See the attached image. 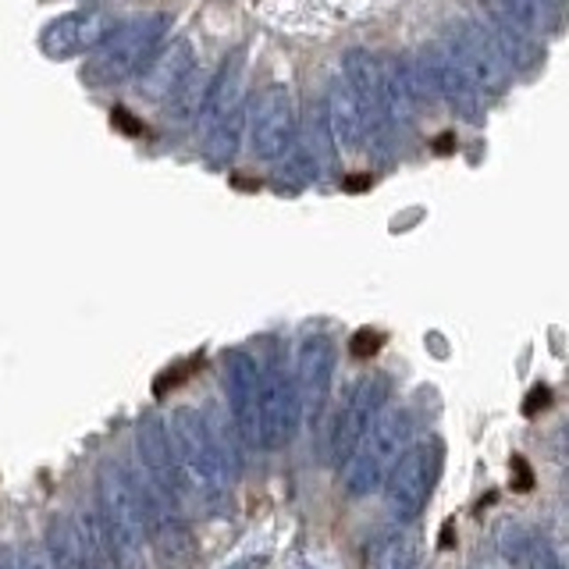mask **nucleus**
<instances>
[{"instance_id": "nucleus-21", "label": "nucleus", "mask_w": 569, "mask_h": 569, "mask_svg": "<svg viewBox=\"0 0 569 569\" xmlns=\"http://www.w3.org/2000/svg\"><path fill=\"white\" fill-rule=\"evenodd\" d=\"M495 545L512 569H559V559H556V551L548 548V541L538 538V533H527L512 520L498 527Z\"/></svg>"}, {"instance_id": "nucleus-20", "label": "nucleus", "mask_w": 569, "mask_h": 569, "mask_svg": "<svg viewBox=\"0 0 569 569\" xmlns=\"http://www.w3.org/2000/svg\"><path fill=\"white\" fill-rule=\"evenodd\" d=\"M242 61H246V50L236 47L228 53V58L218 64V71L207 79V97H203V107H200V118L203 124L224 118L228 111H236L242 107Z\"/></svg>"}, {"instance_id": "nucleus-16", "label": "nucleus", "mask_w": 569, "mask_h": 569, "mask_svg": "<svg viewBox=\"0 0 569 569\" xmlns=\"http://www.w3.org/2000/svg\"><path fill=\"white\" fill-rule=\"evenodd\" d=\"M136 449H139L142 467L150 473V485L178 506V498L186 495V488H182V477H178V467H174L168 423L157 413H142L136 420Z\"/></svg>"}, {"instance_id": "nucleus-22", "label": "nucleus", "mask_w": 569, "mask_h": 569, "mask_svg": "<svg viewBox=\"0 0 569 569\" xmlns=\"http://www.w3.org/2000/svg\"><path fill=\"white\" fill-rule=\"evenodd\" d=\"M367 569H420V541L413 530L391 527L367 545Z\"/></svg>"}, {"instance_id": "nucleus-31", "label": "nucleus", "mask_w": 569, "mask_h": 569, "mask_svg": "<svg viewBox=\"0 0 569 569\" xmlns=\"http://www.w3.org/2000/svg\"><path fill=\"white\" fill-rule=\"evenodd\" d=\"M263 566H267V556H246V559H236L224 569H263Z\"/></svg>"}, {"instance_id": "nucleus-28", "label": "nucleus", "mask_w": 569, "mask_h": 569, "mask_svg": "<svg viewBox=\"0 0 569 569\" xmlns=\"http://www.w3.org/2000/svg\"><path fill=\"white\" fill-rule=\"evenodd\" d=\"M381 346H385V335H381V331H370V328L356 331V335L349 338V352L356 356V360H370V356L378 352Z\"/></svg>"}, {"instance_id": "nucleus-6", "label": "nucleus", "mask_w": 569, "mask_h": 569, "mask_svg": "<svg viewBox=\"0 0 569 569\" xmlns=\"http://www.w3.org/2000/svg\"><path fill=\"white\" fill-rule=\"evenodd\" d=\"M129 480H132L142 527H147L157 562L164 569H196V562H200V545H196L192 527L178 516V506L150 485V477H129Z\"/></svg>"}, {"instance_id": "nucleus-26", "label": "nucleus", "mask_w": 569, "mask_h": 569, "mask_svg": "<svg viewBox=\"0 0 569 569\" xmlns=\"http://www.w3.org/2000/svg\"><path fill=\"white\" fill-rule=\"evenodd\" d=\"M207 79L210 76H200V68H192L189 76L178 82V89L168 97V107L164 114L174 118L178 124H186L192 118H200V107H203V97H207Z\"/></svg>"}, {"instance_id": "nucleus-7", "label": "nucleus", "mask_w": 569, "mask_h": 569, "mask_svg": "<svg viewBox=\"0 0 569 569\" xmlns=\"http://www.w3.org/2000/svg\"><path fill=\"white\" fill-rule=\"evenodd\" d=\"M445 47H449L456 64L462 68V76L477 86L480 97H502L509 89L512 68L506 64L502 53H498L485 22H459L449 40H445Z\"/></svg>"}, {"instance_id": "nucleus-1", "label": "nucleus", "mask_w": 569, "mask_h": 569, "mask_svg": "<svg viewBox=\"0 0 569 569\" xmlns=\"http://www.w3.org/2000/svg\"><path fill=\"white\" fill-rule=\"evenodd\" d=\"M168 441L174 452V467L182 477V488L200 498V506L210 516L228 512V473L221 470V459L213 452V445L207 438V423L200 409H174L171 427H168Z\"/></svg>"}, {"instance_id": "nucleus-17", "label": "nucleus", "mask_w": 569, "mask_h": 569, "mask_svg": "<svg viewBox=\"0 0 569 569\" xmlns=\"http://www.w3.org/2000/svg\"><path fill=\"white\" fill-rule=\"evenodd\" d=\"M192 68H196L192 40H189V36H174L171 43L157 47L150 53V61L139 68V76H136L139 97H147V100H168L174 89H178V82H182Z\"/></svg>"}, {"instance_id": "nucleus-29", "label": "nucleus", "mask_w": 569, "mask_h": 569, "mask_svg": "<svg viewBox=\"0 0 569 569\" xmlns=\"http://www.w3.org/2000/svg\"><path fill=\"white\" fill-rule=\"evenodd\" d=\"M14 569H58V562L47 556V548H36L32 545V548L22 551V556H18Z\"/></svg>"}, {"instance_id": "nucleus-19", "label": "nucleus", "mask_w": 569, "mask_h": 569, "mask_svg": "<svg viewBox=\"0 0 569 569\" xmlns=\"http://www.w3.org/2000/svg\"><path fill=\"white\" fill-rule=\"evenodd\" d=\"M485 26H488L491 40H495L498 53H502L509 68L533 71V68L541 64V47H538V40H533V32L523 29L520 22H516V18H509L498 4H491Z\"/></svg>"}, {"instance_id": "nucleus-24", "label": "nucleus", "mask_w": 569, "mask_h": 569, "mask_svg": "<svg viewBox=\"0 0 569 569\" xmlns=\"http://www.w3.org/2000/svg\"><path fill=\"white\" fill-rule=\"evenodd\" d=\"M71 569H111V559H107V548L100 538L97 512H79V520H76V562H71Z\"/></svg>"}, {"instance_id": "nucleus-11", "label": "nucleus", "mask_w": 569, "mask_h": 569, "mask_svg": "<svg viewBox=\"0 0 569 569\" xmlns=\"http://www.w3.org/2000/svg\"><path fill=\"white\" fill-rule=\"evenodd\" d=\"M388 399V378L385 373H367V378L356 381V388L349 391V399L342 406V413L335 420L331 431V462L338 470L346 467V459L356 452V445L367 435L370 420L378 417V409Z\"/></svg>"}, {"instance_id": "nucleus-5", "label": "nucleus", "mask_w": 569, "mask_h": 569, "mask_svg": "<svg viewBox=\"0 0 569 569\" xmlns=\"http://www.w3.org/2000/svg\"><path fill=\"white\" fill-rule=\"evenodd\" d=\"M445 462L441 438H423L417 445H406V452L396 459V467L385 477V506L399 523H413L431 498Z\"/></svg>"}, {"instance_id": "nucleus-27", "label": "nucleus", "mask_w": 569, "mask_h": 569, "mask_svg": "<svg viewBox=\"0 0 569 569\" xmlns=\"http://www.w3.org/2000/svg\"><path fill=\"white\" fill-rule=\"evenodd\" d=\"M495 4L530 32H548V29H556V22H559L556 0H495Z\"/></svg>"}, {"instance_id": "nucleus-25", "label": "nucleus", "mask_w": 569, "mask_h": 569, "mask_svg": "<svg viewBox=\"0 0 569 569\" xmlns=\"http://www.w3.org/2000/svg\"><path fill=\"white\" fill-rule=\"evenodd\" d=\"M203 423H207V438L213 445V452L221 459V470L228 473V480H236L242 470V445L236 441V435H239L236 423L224 420L221 413H213V409L203 417Z\"/></svg>"}, {"instance_id": "nucleus-14", "label": "nucleus", "mask_w": 569, "mask_h": 569, "mask_svg": "<svg viewBox=\"0 0 569 569\" xmlns=\"http://www.w3.org/2000/svg\"><path fill=\"white\" fill-rule=\"evenodd\" d=\"M224 391L231 406V423L246 445H257L260 423V360L246 349L224 352Z\"/></svg>"}, {"instance_id": "nucleus-32", "label": "nucleus", "mask_w": 569, "mask_h": 569, "mask_svg": "<svg viewBox=\"0 0 569 569\" xmlns=\"http://www.w3.org/2000/svg\"><path fill=\"white\" fill-rule=\"evenodd\" d=\"M0 569H14V551L8 545H0Z\"/></svg>"}, {"instance_id": "nucleus-13", "label": "nucleus", "mask_w": 569, "mask_h": 569, "mask_svg": "<svg viewBox=\"0 0 569 569\" xmlns=\"http://www.w3.org/2000/svg\"><path fill=\"white\" fill-rule=\"evenodd\" d=\"M111 14L100 8H76L68 14H58L40 32V50L50 61H71L93 50L107 32H111Z\"/></svg>"}, {"instance_id": "nucleus-9", "label": "nucleus", "mask_w": 569, "mask_h": 569, "mask_svg": "<svg viewBox=\"0 0 569 569\" xmlns=\"http://www.w3.org/2000/svg\"><path fill=\"white\" fill-rule=\"evenodd\" d=\"M299 420V406H296V385L284 373L281 360L260 363V423H257V445L267 452L281 449V445L292 441Z\"/></svg>"}, {"instance_id": "nucleus-30", "label": "nucleus", "mask_w": 569, "mask_h": 569, "mask_svg": "<svg viewBox=\"0 0 569 569\" xmlns=\"http://www.w3.org/2000/svg\"><path fill=\"white\" fill-rule=\"evenodd\" d=\"M548 399H551V391H548L545 385H541V388H533L530 396H527V402H523V413H527V417H533V413H538V409H545V406H548Z\"/></svg>"}, {"instance_id": "nucleus-3", "label": "nucleus", "mask_w": 569, "mask_h": 569, "mask_svg": "<svg viewBox=\"0 0 569 569\" xmlns=\"http://www.w3.org/2000/svg\"><path fill=\"white\" fill-rule=\"evenodd\" d=\"M168 32L164 14H139L132 22L111 26V32L89 50L82 64V82L89 89H111L139 76V68L150 61Z\"/></svg>"}, {"instance_id": "nucleus-8", "label": "nucleus", "mask_w": 569, "mask_h": 569, "mask_svg": "<svg viewBox=\"0 0 569 569\" xmlns=\"http://www.w3.org/2000/svg\"><path fill=\"white\" fill-rule=\"evenodd\" d=\"M335 360H338V352L328 335H310L296 356V378H292L296 406H299V417L307 420L313 431H317V423L325 417L328 399H331Z\"/></svg>"}, {"instance_id": "nucleus-23", "label": "nucleus", "mask_w": 569, "mask_h": 569, "mask_svg": "<svg viewBox=\"0 0 569 569\" xmlns=\"http://www.w3.org/2000/svg\"><path fill=\"white\" fill-rule=\"evenodd\" d=\"M242 129H246V103L207 124V160L210 164L221 168V164H231V160L239 157Z\"/></svg>"}, {"instance_id": "nucleus-4", "label": "nucleus", "mask_w": 569, "mask_h": 569, "mask_svg": "<svg viewBox=\"0 0 569 569\" xmlns=\"http://www.w3.org/2000/svg\"><path fill=\"white\" fill-rule=\"evenodd\" d=\"M409 438H413V417L406 406H381L378 417L370 420L367 435L356 445V452L342 467V485L352 498H367L385 485L388 470L406 452Z\"/></svg>"}, {"instance_id": "nucleus-12", "label": "nucleus", "mask_w": 569, "mask_h": 569, "mask_svg": "<svg viewBox=\"0 0 569 569\" xmlns=\"http://www.w3.org/2000/svg\"><path fill=\"white\" fill-rule=\"evenodd\" d=\"M342 71L346 86L352 89V97L360 100L363 118H367V142H381L391 136V121L385 114V64L373 58L370 50L352 47L342 53Z\"/></svg>"}, {"instance_id": "nucleus-10", "label": "nucleus", "mask_w": 569, "mask_h": 569, "mask_svg": "<svg viewBox=\"0 0 569 569\" xmlns=\"http://www.w3.org/2000/svg\"><path fill=\"white\" fill-rule=\"evenodd\" d=\"M299 132V118H296V100L289 86H267L257 107H253V121H249V142H253V153L260 160H281L289 153L292 139Z\"/></svg>"}, {"instance_id": "nucleus-15", "label": "nucleus", "mask_w": 569, "mask_h": 569, "mask_svg": "<svg viewBox=\"0 0 569 569\" xmlns=\"http://www.w3.org/2000/svg\"><path fill=\"white\" fill-rule=\"evenodd\" d=\"M420 64L427 68V79H431V86H435V97H441L445 103H449L462 121H470V124L485 121V97H480L477 86L462 76V68L456 64L445 40L427 47Z\"/></svg>"}, {"instance_id": "nucleus-2", "label": "nucleus", "mask_w": 569, "mask_h": 569, "mask_svg": "<svg viewBox=\"0 0 569 569\" xmlns=\"http://www.w3.org/2000/svg\"><path fill=\"white\" fill-rule=\"evenodd\" d=\"M97 523L114 569H147V559H142L147 527H142L132 480L118 462H103L97 470Z\"/></svg>"}, {"instance_id": "nucleus-18", "label": "nucleus", "mask_w": 569, "mask_h": 569, "mask_svg": "<svg viewBox=\"0 0 569 569\" xmlns=\"http://www.w3.org/2000/svg\"><path fill=\"white\" fill-rule=\"evenodd\" d=\"M325 121H328V132H331L335 150L363 153V147H367V118H363L360 100L352 97V89L342 79H335L331 89H328Z\"/></svg>"}]
</instances>
